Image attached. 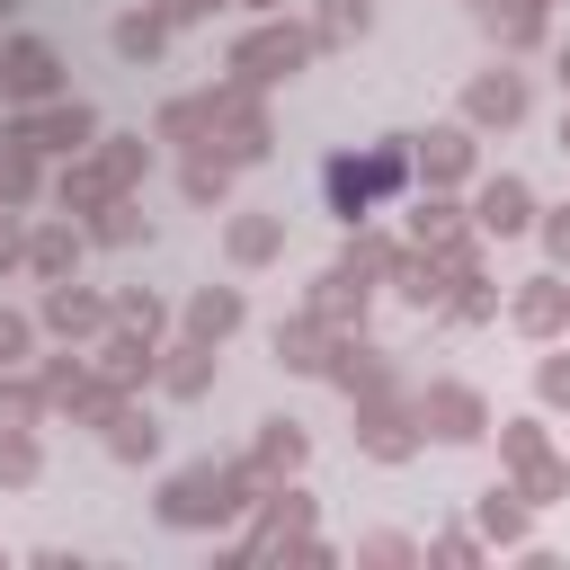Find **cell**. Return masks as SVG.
Returning a JSON list of instances; mask_svg holds the SVG:
<instances>
[{"label": "cell", "mask_w": 570, "mask_h": 570, "mask_svg": "<svg viewBox=\"0 0 570 570\" xmlns=\"http://www.w3.org/2000/svg\"><path fill=\"white\" fill-rule=\"evenodd\" d=\"M240 472H187V481H169V499H160V517L169 525H205V517H232L240 499Z\"/></svg>", "instance_id": "1"}, {"label": "cell", "mask_w": 570, "mask_h": 570, "mask_svg": "<svg viewBox=\"0 0 570 570\" xmlns=\"http://www.w3.org/2000/svg\"><path fill=\"white\" fill-rule=\"evenodd\" d=\"M303 53H312V36H294V27H267V36H249V45H240V71H249V80H285Z\"/></svg>", "instance_id": "2"}, {"label": "cell", "mask_w": 570, "mask_h": 570, "mask_svg": "<svg viewBox=\"0 0 570 570\" xmlns=\"http://www.w3.org/2000/svg\"><path fill=\"white\" fill-rule=\"evenodd\" d=\"M463 116H472V125H517V116H525V80H517V71H490V80H472Z\"/></svg>", "instance_id": "3"}, {"label": "cell", "mask_w": 570, "mask_h": 570, "mask_svg": "<svg viewBox=\"0 0 570 570\" xmlns=\"http://www.w3.org/2000/svg\"><path fill=\"white\" fill-rule=\"evenodd\" d=\"M89 134H98V116H89V107H53V116L18 125V142H27V151H80Z\"/></svg>", "instance_id": "4"}, {"label": "cell", "mask_w": 570, "mask_h": 570, "mask_svg": "<svg viewBox=\"0 0 570 570\" xmlns=\"http://www.w3.org/2000/svg\"><path fill=\"white\" fill-rule=\"evenodd\" d=\"M0 89L9 98H45L53 89V45H9L0 53Z\"/></svg>", "instance_id": "5"}, {"label": "cell", "mask_w": 570, "mask_h": 570, "mask_svg": "<svg viewBox=\"0 0 570 570\" xmlns=\"http://www.w3.org/2000/svg\"><path fill=\"white\" fill-rule=\"evenodd\" d=\"M472 223H481V232H525V223H534V196H525V178H490Z\"/></svg>", "instance_id": "6"}, {"label": "cell", "mask_w": 570, "mask_h": 570, "mask_svg": "<svg viewBox=\"0 0 570 570\" xmlns=\"http://www.w3.org/2000/svg\"><path fill=\"white\" fill-rule=\"evenodd\" d=\"M419 419H428L436 436H481V401H472L463 383H436V392L419 401Z\"/></svg>", "instance_id": "7"}, {"label": "cell", "mask_w": 570, "mask_h": 570, "mask_svg": "<svg viewBox=\"0 0 570 570\" xmlns=\"http://www.w3.org/2000/svg\"><path fill=\"white\" fill-rule=\"evenodd\" d=\"M187 330H196V338L240 330V294H196V303H187Z\"/></svg>", "instance_id": "8"}, {"label": "cell", "mask_w": 570, "mask_h": 570, "mask_svg": "<svg viewBox=\"0 0 570 570\" xmlns=\"http://www.w3.org/2000/svg\"><path fill=\"white\" fill-rule=\"evenodd\" d=\"M276 249H285V223H267V214H258V223H232V258L258 267V258H276Z\"/></svg>", "instance_id": "9"}, {"label": "cell", "mask_w": 570, "mask_h": 570, "mask_svg": "<svg viewBox=\"0 0 570 570\" xmlns=\"http://www.w3.org/2000/svg\"><path fill=\"white\" fill-rule=\"evenodd\" d=\"M561 312H570V285H552V276H543V285H534V294L517 303V321H525V330H552Z\"/></svg>", "instance_id": "10"}, {"label": "cell", "mask_w": 570, "mask_h": 570, "mask_svg": "<svg viewBox=\"0 0 570 570\" xmlns=\"http://www.w3.org/2000/svg\"><path fill=\"white\" fill-rule=\"evenodd\" d=\"M45 321H53V330H98V303L71 294V285H53V294H45Z\"/></svg>", "instance_id": "11"}, {"label": "cell", "mask_w": 570, "mask_h": 570, "mask_svg": "<svg viewBox=\"0 0 570 570\" xmlns=\"http://www.w3.org/2000/svg\"><path fill=\"white\" fill-rule=\"evenodd\" d=\"M0 196L18 205V196H36V160H27V142L9 134V151H0Z\"/></svg>", "instance_id": "12"}, {"label": "cell", "mask_w": 570, "mask_h": 570, "mask_svg": "<svg viewBox=\"0 0 570 570\" xmlns=\"http://www.w3.org/2000/svg\"><path fill=\"white\" fill-rule=\"evenodd\" d=\"M116 53L151 62V53H160V18H125V27H116Z\"/></svg>", "instance_id": "13"}, {"label": "cell", "mask_w": 570, "mask_h": 570, "mask_svg": "<svg viewBox=\"0 0 570 570\" xmlns=\"http://www.w3.org/2000/svg\"><path fill=\"white\" fill-rule=\"evenodd\" d=\"M463 160H472V142H463V134H428V178H454Z\"/></svg>", "instance_id": "14"}, {"label": "cell", "mask_w": 570, "mask_h": 570, "mask_svg": "<svg viewBox=\"0 0 570 570\" xmlns=\"http://www.w3.org/2000/svg\"><path fill=\"white\" fill-rule=\"evenodd\" d=\"M205 374H214V356H205V347H187V356L169 365V392H205Z\"/></svg>", "instance_id": "15"}, {"label": "cell", "mask_w": 570, "mask_h": 570, "mask_svg": "<svg viewBox=\"0 0 570 570\" xmlns=\"http://www.w3.org/2000/svg\"><path fill=\"white\" fill-rule=\"evenodd\" d=\"M481 525H490V534H508V543H517V534H525V517H517V508H508V490H490V499H481Z\"/></svg>", "instance_id": "16"}, {"label": "cell", "mask_w": 570, "mask_h": 570, "mask_svg": "<svg viewBox=\"0 0 570 570\" xmlns=\"http://www.w3.org/2000/svg\"><path fill=\"white\" fill-rule=\"evenodd\" d=\"M0 481H36V445L27 436H0Z\"/></svg>", "instance_id": "17"}, {"label": "cell", "mask_w": 570, "mask_h": 570, "mask_svg": "<svg viewBox=\"0 0 570 570\" xmlns=\"http://www.w3.org/2000/svg\"><path fill=\"white\" fill-rule=\"evenodd\" d=\"M151 445H160V428H151V419H125V428H116V454H125V463H134V454H151Z\"/></svg>", "instance_id": "18"}, {"label": "cell", "mask_w": 570, "mask_h": 570, "mask_svg": "<svg viewBox=\"0 0 570 570\" xmlns=\"http://www.w3.org/2000/svg\"><path fill=\"white\" fill-rule=\"evenodd\" d=\"M36 267L62 276V267H71V240H62V232H36Z\"/></svg>", "instance_id": "19"}, {"label": "cell", "mask_w": 570, "mask_h": 570, "mask_svg": "<svg viewBox=\"0 0 570 570\" xmlns=\"http://www.w3.org/2000/svg\"><path fill=\"white\" fill-rule=\"evenodd\" d=\"M134 232H142V214H134V205H107V223H98V240H134Z\"/></svg>", "instance_id": "20"}, {"label": "cell", "mask_w": 570, "mask_h": 570, "mask_svg": "<svg viewBox=\"0 0 570 570\" xmlns=\"http://www.w3.org/2000/svg\"><path fill=\"white\" fill-rule=\"evenodd\" d=\"M18 356H27V321H18V312H0V365H18Z\"/></svg>", "instance_id": "21"}, {"label": "cell", "mask_w": 570, "mask_h": 570, "mask_svg": "<svg viewBox=\"0 0 570 570\" xmlns=\"http://www.w3.org/2000/svg\"><path fill=\"white\" fill-rule=\"evenodd\" d=\"M543 249H552V258H561V267H570V205H561V214H552V223H543Z\"/></svg>", "instance_id": "22"}, {"label": "cell", "mask_w": 570, "mask_h": 570, "mask_svg": "<svg viewBox=\"0 0 570 570\" xmlns=\"http://www.w3.org/2000/svg\"><path fill=\"white\" fill-rule=\"evenodd\" d=\"M543 401H570V356H552V365H543Z\"/></svg>", "instance_id": "23"}, {"label": "cell", "mask_w": 570, "mask_h": 570, "mask_svg": "<svg viewBox=\"0 0 570 570\" xmlns=\"http://www.w3.org/2000/svg\"><path fill=\"white\" fill-rule=\"evenodd\" d=\"M205 9H223V0H160V18H205Z\"/></svg>", "instance_id": "24"}, {"label": "cell", "mask_w": 570, "mask_h": 570, "mask_svg": "<svg viewBox=\"0 0 570 570\" xmlns=\"http://www.w3.org/2000/svg\"><path fill=\"white\" fill-rule=\"evenodd\" d=\"M9 258H18V232H9V223H0V267H9Z\"/></svg>", "instance_id": "25"}, {"label": "cell", "mask_w": 570, "mask_h": 570, "mask_svg": "<svg viewBox=\"0 0 570 570\" xmlns=\"http://www.w3.org/2000/svg\"><path fill=\"white\" fill-rule=\"evenodd\" d=\"M561 151H570V116H561Z\"/></svg>", "instance_id": "26"}, {"label": "cell", "mask_w": 570, "mask_h": 570, "mask_svg": "<svg viewBox=\"0 0 570 570\" xmlns=\"http://www.w3.org/2000/svg\"><path fill=\"white\" fill-rule=\"evenodd\" d=\"M9 9H18V0H0V18H9Z\"/></svg>", "instance_id": "27"}, {"label": "cell", "mask_w": 570, "mask_h": 570, "mask_svg": "<svg viewBox=\"0 0 570 570\" xmlns=\"http://www.w3.org/2000/svg\"><path fill=\"white\" fill-rule=\"evenodd\" d=\"M561 80H570V53H561Z\"/></svg>", "instance_id": "28"}]
</instances>
